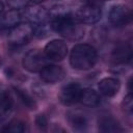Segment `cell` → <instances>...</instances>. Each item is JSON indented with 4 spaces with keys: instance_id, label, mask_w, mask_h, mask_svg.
I'll use <instances>...</instances> for the list:
<instances>
[{
    "instance_id": "obj_1",
    "label": "cell",
    "mask_w": 133,
    "mask_h": 133,
    "mask_svg": "<svg viewBox=\"0 0 133 133\" xmlns=\"http://www.w3.org/2000/svg\"><path fill=\"white\" fill-rule=\"evenodd\" d=\"M52 30L59 33L66 39L76 41L80 39L84 35V28L81 22L74 16H65L51 19Z\"/></svg>"
},
{
    "instance_id": "obj_2",
    "label": "cell",
    "mask_w": 133,
    "mask_h": 133,
    "mask_svg": "<svg viewBox=\"0 0 133 133\" xmlns=\"http://www.w3.org/2000/svg\"><path fill=\"white\" fill-rule=\"evenodd\" d=\"M98 59L96 49L87 44H78L73 47L70 53V63L72 68L79 71L91 69Z\"/></svg>"
},
{
    "instance_id": "obj_3",
    "label": "cell",
    "mask_w": 133,
    "mask_h": 133,
    "mask_svg": "<svg viewBox=\"0 0 133 133\" xmlns=\"http://www.w3.org/2000/svg\"><path fill=\"white\" fill-rule=\"evenodd\" d=\"M34 35L32 25L28 23L18 24L8 31V43L14 47H20L27 44Z\"/></svg>"
},
{
    "instance_id": "obj_4",
    "label": "cell",
    "mask_w": 133,
    "mask_h": 133,
    "mask_svg": "<svg viewBox=\"0 0 133 133\" xmlns=\"http://www.w3.org/2000/svg\"><path fill=\"white\" fill-rule=\"evenodd\" d=\"M109 22L116 26L123 27L133 23V8L124 4L113 5L108 12Z\"/></svg>"
},
{
    "instance_id": "obj_5",
    "label": "cell",
    "mask_w": 133,
    "mask_h": 133,
    "mask_svg": "<svg viewBox=\"0 0 133 133\" xmlns=\"http://www.w3.org/2000/svg\"><path fill=\"white\" fill-rule=\"evenodd\" d=\"M22 64L23 68L30 73H39L47 65V56L39 50H30L25 54Z\"/></svg>"
},
{
    "instance_id": "obj_6",
    "label": "cell",
    "mask_w": 133,
    "mask_h": 133,
    "mask_svg": "<svg viewBox=\"0 0 133 133\" xmlns=\"http://www.w3.org/2000/svg\"><path fill=\"white\" fill-rule=\"evenodd\" d=\"M82 94V87L76 82H70L64 85L58 95L59 102L64 106H72L77 102H80Z\"/></svg>"
},
{
    "instance_id": "obj_7",
    "label": "cell",
    "mask_w": 133,
    "mask_h": 133,
    "mask_svg": "<svg viewBox=\"0 0 133 133\" xmlns=\"http://www.w3.org/2000/svg\"><path fill=\"white\" fill-rule=\"evenodd\" d=\"M102 16L98 3H85L76 12V18L83 24H95Z\"/></svg>"
},
{
    "instance_id": "obj_8",
    "label": "cell",
    "mask_w": 133,
    "mask_h": 133,
    "mask_svg": "<svg viewBox=\"0 0 133 133\" xmlns=\"http://www.w3.org/2000/svg\"><path fill=\"white\" fill-rule=\"evenodd\" d=\"M44 53L48 59L54 61H60L63 58H65L68 54V47L63 41L53 39L45 46Z\"/></svg>"
},
{
    "instance_id": "obj_9",
    "label": "cell",
    "mask_w": 133,
    "mask_h": 133,
    "mask_svg": "<svg viewBox=\"0 0 133 133\" xmlns=\"http://www.w3.org/2000/svg\"><path fill=\"white\" fill-rule=\"evenodd\" d=\"M64 75L63 69L56 64H47L39 72V78L46 83H57L64 78Z\"/></svg>"
},
{
    "instance_id": "obj_10",
    "label": "cell",
    "mask_w": 133,
    "mask_h": 133,
    "mask_svg": "<svg viewBox=\"0 0 133 133\" xmlns=\"http://www.w3.org/2000/svg\"><path fill=\"white\" fill-rule=\"evenodd\" d=\"M111 57L115 63H128L133 58V50L128 43L119 44L113 49Z\"/></svg>"
},
{
    "instance_id": "obj_11",
    "label": "cell",
    "mask_w": 133,
    "mask_h": 133,
    "mask_svg": "<svg viewBox=\"0 0 133 133\" xmlns=\"http://www.w3.org/2000/svg\"><path fill=\"white\" fill-rule=\"evenodd\" d=\"M121 87V82L116 78L107 77L100 81L99 90L105 97H113L117 94Z\"/></svg>"
},
{
    "instance_id": "obj_12",
    "label": "cell",
    "mask_w": 133,
    "mask_h": 133,
    "mask_svg": "<svg viewBox=\"0 0 133 133\" xmlns=\"http://www.w3.org/2000/svg\"><path fill=\"white\" fill-rule=\"evenodd\" d=\"M25 17L32 24H39L46 21L48 17V12L44 7L35 5V6L28 7L25 10Z\"/></svg>"
},
{
    "instance_id": "obj_13",
    "label": "cell",
    "mask_w": 133,
    "mask_h": 133,
    "mask_svg": "<svg viewBox=\"0 0 133 133\" xmlns=\"http://www.w3.org/2000/svg\"><path fill=\"white\" fill-rule=\"evenodd\" d=\"M98 127L101 132L110 133V132H122L123 128L121 127L119 123L111 116L104 115L101 116L98 121Z\"/></svg>"
},
{
    "instance_id": "obj_14",
    "label": "cell",
    "mask_w": 133,
    "mask_h": 133,
    "mask_svg": "<svg viewBox=\"0 0 133 133\" xmlns=\"http://www.w3.org/2000/svg\"><path fill=\"white\" fill-rule=\"evenodd\" d=\"M20 20L21 15L19 11H17V9L7 10L1 14V27L11 29L18 24H20Z\"/></svg>"
},
{
    "instance_id": "obj_15",
    "label": "cell",
    "mask_w": 133,
    "mask_h": 133,
    "mask_svg": "<svg viewBox=\"0 0 133 133\" xmlns=\"http://www.w3.org/2000/svg\"><path fill=\"white\" fill-rule=\"evenodd\" d=\"M70 126L75 131H84L88 126V121L85 115L79 112H72L68 116Z\"/></svg>"
},
{
    "instance_id": "obj_16",
    "label": "cell",
    "mask_w": 133,
    "mask_h": 133,
    "mask_svg": "<svg viewBox=\"0 0 133 133\" xmlns=\"http://www.w3.org/2000/svg\"><path fill=\"white\" fill-rule=\"evenodd\" d=\"M80 102L84 106L95 107V106H97L99 104L100 98H99L98 92L95 89H92V88H85V89H82Z\"/></svg>"
},
{
    "instance_id": "obj_17",
    "label": "cell",
    "mask_w": 133,
    "mask_h": 133,
    "mask_svg": "<svg viewBox=\"0 0 133 133\" xmlns=\"http://www.w3.org/2000/svg\"><path fill=\"white\" fill-rule=\"evenodd\" d=\"M12 105H14V101L11 96L7 91L3 90L0 96V114L2 118H4L11 111Z\"/></svg>"
},
{
    "instance_id": "obj_18",
    "label": "cell",
    "mask_w": 133,
    "mask_h": 133,
    "mask_svg": "<svg viewBox=\"0 0 133 133\" xmlns=\"http://www.w3.org/2000/svg\"><path fill=\"white\" fill-rule=\"evenodd\" d=\"M18 98L20 99V101L23 103V105H25L27 108L29 109H35L36 108V103L33 100V98L24 89L20 88V87H14Z\"/></svg>"
},
{
    "instance_id": "obj_19",
    "label": "cell",
    "mask_w": 133,
    "mask_h": 133,
    "mask_svg": "<svg viewBox=\"0 0 133 133\" xmlns=\"http://www.w3.org/2000/svg\"><path fill=\"white\" fill-rule=\"evenodd\" d=\"M25 130L26 125L20 119H12L4 128H2V131L6 133H23L25 132Z\"/></svg>"
},
{
    "instance_id": "obj_20",
    "label": "cell",
    "mask_w": 133,
    "mask_h": 133,
    "mask_svg": "<svg viewBox=\"0 0 133 133\" xmlns=\"http://www.w3.org/2000/svg\"><path fill=\"white\" fill-rule=\"evenodd\" d=\"M32 27H33V33L37 37H45V36H47L48 33H49V29H52V27L51 26L49 27L45 22L44 23H39V24H33Z\"/></svg>"
},
{
    "instance_id": "obj_21",
    "label": "cell",
    "mask_w": 133,
    "mask_h": 133,
    "mask_svg": "<svg viewBox=\"0 0 133 133\" xmlns=\"http://www.w3.org/2000/svg\"><path fill=\"white\" fill-rule=\"evenodd\" d=\"M123 108L127 113L133 114V96L128 95L123 101Z\"/></svg>"
},
{
    "instance_id": "obj_22",
    "label": "cell",
    "mask_w": 133,
    "mask_h": 133,
    "mask_svg": "<svg viewBox=\"0 0 133 133\" xmlns=\"http://www.w3.org/2000/svg\"><path fill=\"white\" fill-rule=\"evenodd\" d=\"M8 6H10L14 9H18V8H23L27 5V3L29 2V0H6Z\"/></svg>"
},
{
    "instance_id": "obj_23",
    "label": "cell",
    "mask_w": 133,
    "mask_h": 133,
    "mask_svg": "<svg viewBox=\"0 0 133 133\" xmlns=\"http://www.w3.org/2000/svg\"><path fill=\"white\" fill-rule=\"evenodd\" d=\"M35 125H36L37 128H39L42 130H45L48 127V119H47V117L44 114H38L35 117Z\"/></svg>"
},
{
    "instance_id": "obj_24",
    "label": "cell",
    "mask_w": 133,
    "mask_h": 133,
    "mask_svg": "<svg viewBox=\"0 0 133 133\" xmlns=\"http://www.w3.org/2000/svg\"><path fill=\"white\" fill-rule=\"evenodd\" d=\"M127 86H128V91H129V95H131V96H133V76L128 80V84H127Z\"/></svg>"
},
{
    "instance_id": "obj_25",
    "label": "cell",
    "mask_w": 133,
    "mask_h": 133,
    "mask_svg": "<svg viewBox=\"0 0 133 133\" xmlns=\"http://www.w3.org/2000/svg\"><path fill=\"white\" fill-rule=\"evenodd\" d=\"M128 44H129V46H130V47L132 48V50H133V36L131 37V39L129 41V43H128Z\"/></svg>"
},
{
    "instance_id": "obj_26",
    "label": "cell",
    "mask_w": 133,
    "mask_h": 133,
    "mask_svg": "<svg viewBox=\"0 0 133 133\" xmlns=\"http://www.w3.org/2000/svg\"><path fill=\"white\" fill-rule=\"evenodd\" d=\"M30 1H32V2L35 3V4H38V3H41V2L44 1V0H30Z\"/></svg>"
}]
</instances>
